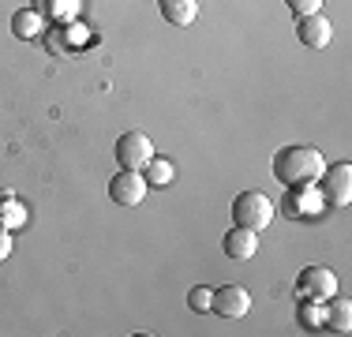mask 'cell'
I'll return each mask as SVG.
<instances>
[{"instance_id":"7","label":"cell","mask_w":352,"mask_h":337,"mask_svg":"<svg viewBox=\"0 0 352 337\" xmlns=\"http://www.w3.org/2000/svg\"><path fill=\"white\" fill-rule=\"evenodd\" d=\"M326 210L322 195H318L315 184H292L289 195H285V214L292 217V221H300V217H318Z\"/></svg>"},{"instance_id":"16","label":"cell","mask_w":352,"mask_h":337,"mask_svg":"<svg viewBox=\"0 0 352 337\" xmlns=\"http://www.w3.org/2000/svg\"><path fill=\"white\" fill-rule=\"evenodd\" d=\"M296 315H300V326H304V330H311V334L322 330V303L318 300H304V307H300Z\"/></svg>"},{"instance_id":"20","label":"cell","mask_w":352,"mask_h":337,"mask_svg":"<svg viewBox=\"0 0 352 337\" xmlns=\"http://www.w3.org/2000/svg\"><path fill=\"white\" fill-rule=\"evenodd\" d=\"M12 248H15V243H12V229H4V225H0V263L12 255Z\"/></svg>"},{"instance_id":"12","label":"cell","mask_w":352,"mask_h":337,"mask_svg":"<svg viewBox=\"0 0 352 337\" xmlns=\"http://www.w3.org/2000/svg\"><path fill=\"white\" fill-rule=\"evenodd\" d=\"M12 34L19 41L41 38V34H45V15H41L38 8H19V12L12 15Z\"/></svg>"},{"instance_id":"4","label":"cell","mask_w":352,"mask_h":337,"mask_svg":"<svg viewBox=\"0 0 352 337\" xmlns=\"http://www.w3.org/2000/svg\"><path fill=\"white\" fill-rule=\"evenodd\" d=\"M296 296L300 300H330V296H338V277H333V270L330 266H307V270H300V277H296Z\"/></svg>"},{"instance_id":"3","label":"cell","mask_w":352,"mask_h":337,"mask_svg":"<svg viewBox=\"0 0 352 337\" xmlns=\"http://www.w3.org/2000/svg\"><path fill=\"white\" fill-rule=\"evenodd\" d=\"M318 195L330 210H345L349 199H352V165L349 162H338V165H326L322 176L315 180Z\"/></svg>"},{"instance_id":"9","label":"cell","mask_w":352,"mask_h":337,"mask_svg":"<svg viewBox=\"0 0 352 337\" xmlns=\"http://www.w3.org/2000/svg\"><path fill=\"white\" fill-rule=\"evenodd\" d=\"M296 38L304 41L307 49H326V45L333 41V23L326 19L322 12L296 15Z\"/></svg>"},{"instance_id":"10","label":"cell","mask_w":352,"mask_h":337,"mask_svg":"<svg viewBox=\"0 0 352 337\" xmlns=\"http://www.w3.org/2000/svg\"><path fill=\"white\" fill-rule=\"evenodd\" d=\"M221 251L229 259H236V263H244V259H251L258 251V232L244 229V225H232V229L225 232V240H221Z\"/></svg>"},{"instance_id":"1","label":"cell","mask_w":352,"mask_h":337,"mask_svg":"<svg viewBox=\"0 0 352 337\" xmlns=\"http://www.w3.org/2000/svg\"><path fill=\"white\" fill-rule=\"evenodd\" d=\"M270 168H274V180H281L285 188H292V184H315L326 168V157L315 146H281L274 154Z\"/></svg>"},{"instance_id":"18","label":"cell","mask_w":352,"mask_h":337,"mask_svg":"<svg viewBox=\"0 0 352 337\" xmlns=\"http://www.w3.org/2000/svg\"><path fill=\"white\" fill-rule=\"evenodd\" d=\"M45 49H49V53H64V49H68V34H64V27H53V34H49V38H45Z\"/></svg>"},{"instance_id":"19","label":"cell","mask_w":352,"mask_h":337,"mask_svg":"<svg viewBox=\"0 0 352 337\" xmlns=\"http://www.w3.org/2000/svg\"><path fill=\"white\" fill-rule=\"evenodd\" d=\"M285 4H289L292 15H311V12L322 8V0H285Z\"/></svg>"},{"instance_id":"11","label":"cell","mask_w":352,"mask_h":337,"mask_svg":"<svg viewBox=\"0 0 352 337\" xmlns=\"http://www.w3.org/2000/svg\"><path fill=\"white\" fill-rule=\"evenodd\" d=\"M322 330L330 334H349L352 330V303L349 300H322Z\"/></svg>"},{"instance_id":"13","label":"cell","mask_w":352,"mask_h":337,"mask_svg":"<svg viewBox=\"0 0 352 337\" xmlns=\"http://www.w3.org/2000/svg\"><path fill=\"white\" fill-rule=\"evenodd\" d=\"M162 8V19L173 27H191L199 19V0H157Z\"/></svg>"},{"instance_id":"8","label":"cell","mask_w":352,"mask_h":337,"mask_svg":"<svg viewBox=\"0 0 352 337\" xmlns=\"http://www.w3.org/2000/svg\"><path fill=\"white\" fill-rule=\"evenodd\" d=\"M214 315L221 318H244L251 311V292L244 285H221V289H214Z\"/></svg>"},{"instance_id":"5","label":"cell","mask_w":352,"mask_h":337,"mask_svg":"<svg viewBox=\"0 0 352 337\" xmlns=\"http://www.w3.org/2000/svg\"><path fill=\"white\" fill-rule=\"evenodd\" d=\"M146 191H150V184L139 168H120V173L109 180V199H113L116 206H139V202L146 199Z\"/></svg>"},{"instance_id":"17","label":"cell","mask_w":352,"mask_h":337,"mask_svg":"<svg viewBox=\"0 0 352 337\" xmlns=\"http://www.w3.org/2000/svg\"><path fill=\"white\" fill-rule=\"evenodd\" d=\"M188 307L199 311V315H210V307H214V289H206V285H195V289L188 292Z\"/></svg>"},{"instance_id":"6","label":"cell","mask_w":352,"mask_h":337,"mask_svg":"<svg viewBox=\"0 0 352 337\" xmlns=\"http://www.w3.org/2000/svg\"><path fill=\"white\" fill-rule=\"evenodd\" d=\"M116 162H120V168H142L154 157V142H150L146 131H124L120 139H116Z\"/></svg>"},{"instance_id":"2","label":"cell","mask_w":352,"mask_h":337,"mask_svg":"<svg viewBox=\"0 0 352 337\" xmlns=\"http://www.w3.org/2000/svg\"><path fill=\"white\" fill-rule=\"evenodd\" d=\"M274 214H278V206H274V199L263 195V191H240V195L232 199V221L244 225V229L263 232L266 225L274 221Z\"/></svg>"},{"instance_id":"15","label":"cell","mask_w":352,"mask_h":337,"mask_svg":"<svg viewBox=\"0 0 352 337\" xmlns=\"http://www.w3.org/2000/svg\"><path fill=\"white\" fill-rule=\"evenodd\" d=\"M23 221H27V210L4 191V195H0V225H4V229H19Z\"/></svg>"},{"instance_id":"14","label":"cell","mask_w":352,"mask_h":337,"mask_svg":"<svg viewBox=\"0 0 352 337\" xmlns=\"http://www.w3.org/2000/svg\"><path fill=\"white\" fill-rule=\"evenodd\" d=\"M139 173L146 176V184H150V188H169V184L176 180V165L169 162V157H157V154L150 157V162L142 165Z\"/></svg>"}]
</instances>
